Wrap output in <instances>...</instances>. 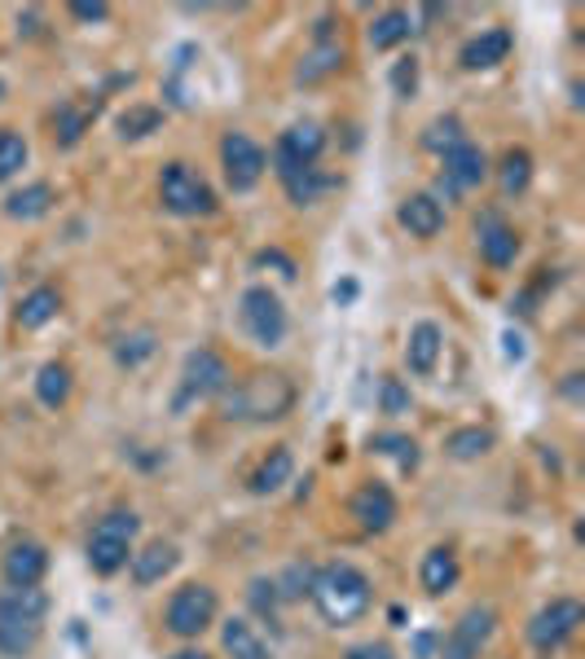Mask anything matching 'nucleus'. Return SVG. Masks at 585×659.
Wrapping results in <instances>:
<instances>
[{
  "instance_id": "obj_19",
  "label": "nucleus",
  "mask_w": 585,
  "mask_h": 659,
  "mask_svg": "<svg viewBox=\"0 0 585 659\" xmlns=\"http://www.w3.org/2000/svg\"><path fill=\"white\" fill-rule=\"evenodd\" d=\"M397 220H401V229L410 233V238H436L440 229H445V203H436L432 194H410V198H401V207H397Z\"/></svg>"
},
{
  "instance_id": "obj_39",
  "label": "nucleus",
  "mask_w": 585,
  "mask_h": 659,
  "mask_svg": "<svg viewBox=\"0 0 585 659\" xmlns=\"http://www.w3.org/2000/svg\"><path fill=\"white\" fill-rule=\"evenodd\" d=\"M277 585V598H305L309 593V585H313V571L309 567H290L282 580H273Z\"/></svg>"
},
{
  "instance_id": "obj_10",
  "label": "nucleus",
  "mask_w": 585,
  "mask_h": 659,
  "mask_svg": "<svg viewBox=\"0 0 585 659\" xmlns=\"http://www.w3.org/2000/svg\"><path fill=\"white\" fill-rule=\"evenodd\" d=\"M220 167H225V181L233 194H251L268 172V154L246 132H225L220 137Z\"/></svg>"
},
{
  "instance_id": "obj_3",
  "label": "nucleus",
  "mask_w": 585,
  "mask_h": 659,
  "mask_svg": "<svg viewBox=\"0 0 585 659\" xmlns=\"http://www.w3.org/2000/svg\"><path fill=\"white\" fill-rule=\"evenodd\" d=\"M45 611H49V598L41 593V585H27V589L10 585L0 593V655H10V659L32 655L41 641Z\"/></svg>"
},
{
  "instance_id": "obj_9",
  "label": "nucleus",
  "mask_w": 585,
  "mask_h": 659,
  "mask_svg": "<svg viewBox=\"0 0 585 659\" xmlns=\"http://www.w3.org/2000/svg\"><path fill=\"white\" fill-rule=\"evenodd\" d=\"M229 361L211 348H194L181 366V396H176V409H185L190 401H211L229 388Z\"/></svg>"
},
{
  "instance_id": "obj_15",
  "label": "nucleus",
  "mask_w": 585,
  "mask_h": 659,
  "mask_svg": "<svg viewBox=\"0 0 585 659\" xmlns=\"http://www.w3.org/2000/svg\"><path fill=\"white\" fill-rule=\"evenodd\" d=\"M475 246H480V259L489 268H511L515 255H519V233L506 224V216L497 211H484L475 220Z\"/></svg>"
},
{
  "instance_id": "obj_46",
  "label": "nucleus",
  "mask_w": 585,
  "mask_h": 659,
  "mask_svg": "<svg viewBox=\"0 0 585 659\" xmlns=\"http://www.w3.org/2000/svg\"><path fill=\"white\" fill-rule=\"evenodd\" d=\"M168 659H211L207 650H176V655H168Z\"/></svg>"
},
{
  "instance_id": "obj_33",
  "label": "nucleus",
  "mask_w": 585,
  "mask_h": 659,
  "mask_svg": "<svg viewBox=\"0 0 585 659\" xmlns=\"http://www.w3.org/2000/svg\"><path fill=\"white\" fill-rule=\"evenodd\" d=\"M32 150H27V137L14 132V128H0V185L14 181L23 167H27Z\"/></svg>"
},
{
  "instance_id": "obj_43",
  "label": "nucleus",
  "mask_w": 585,
  "mask_h": 659,
  "mask_svg": "<svg viewBox=\"0 0 585 659\" xmlns=\"http://www.w3.org/2000/svg\"><path fill=\"white\" fill-rule=\"evenodd\" d=\"M71 19H80V23H106V19H111V5H106V0H76Z\"/></svg>"
},
{
  "instance_id": "obj_26",
  "label": "nucleus",
  "mask_w": 585,
  "mask_h": 659,
  "mask_svg": "<svg viewBox=\"0 0 585 659\" xmlns=\"http://www.w3.org/2000/svg\"><path fill=\"white\" fill-rule=\"evenodd\" d=\"M410 32H414V19H410V10H383V14H375V23H370V49H379V54H388V49H397V45H405L410 41Z\"/></svg>"
},
{
  "instance_id": "obj_16",
  "label": "nucleus",
  "mask_w": 585,
  "mask_h": 659,
  "mask_svg": "<svg viewBox=\"0 0 585 659\" xmlns=\"http://www.w3.org/2000/svg\"><path fill=\"white\" fill-rule=\"evenodd\" d=\"M45 571H49V550H45L41 541H32V536L14 541V545L5 550V558H0V576H5V585H14V589L41 585Z\"/></svg>"
},
{
  "instance_id": "obj_11",
  "label": "nucleus",
  "mask_w": 585,
  "mask_h": 659,
  "mask_svg": "<svg viewBox=\"0 0 585 659\" xmlns=\"http://www.w3.org/2000/svg\"><path fill=\"white\" fill-rule=\"evenodd\" d=\"M581 624H585V606H581L576 598H550V602L528 620V641H532L537 650H554V646H563Z\"/></svg>"
},
{
  "instance_id": "obj_36",
  "label": "nucleus",
  "mask_w": 585,
  "mask_h": 659,
  "mask_svg": "<svg viewBox=\"0 0 585 659\" xmlns=\"http://www.w3.org/2000/svg\"><path fill=\"white\" fill-rule=\"evenodd\" d=\"M154 357V330H133V335H124L119 344H115V361L119 366H141V361H150Z\"/></svg>"
},
{
  "instance_id": "obj_17",
  "label": "nucleus",
  "mask_w": 585,
  "mask_h": 659,
  "mask_svg": "<svg viewBox=\"0 0 585 659\" xmlns=\"http://www.w3.org/2000/svg\"><path fill=\"white\" fill-rule=\"evenodd\" d=\"M511 45H515V36L506 27H489V32H480L462 45L458 62H462V71H493L511 58Z\"/></svg>"
},
{
  "instance_id": "obj_44",
  "label": "nucleus",
  "mask_w": 585,
  "mask_h": 659,
  "mask_svg": "<svg viewBox=\"0 0 585 659\" xmlns=\"http://www.w3.org/2000/svg\"><path fill=\"white\" fill-rule=\"evenodd\" d=\"M331 299H335V303H348V299H357V281H344V286H335V290H331Z\"/></svg>"
},
{
  "instance_id": "obj_27",
  "label": "nucleus",
  "mask_w": 585,
  "mask_h": 659,
  "mask_svg": "<svg viewBox=\"0 0 585 659\" xmlns=\"http://www.w3.org/2000/svg\"><path fill=\"white\" fill-rule=\"evenodd\" d=\"M71 388H76L71 366H62V361L41 366V374H36V401H41L45 409H62V405L71 401Z\"/></svg>"
},
{
  "instance_id": "obj_34",
  "label": "nucleus",
  "mask_w": 585,
  "mask_h": 659,
  "mask_svg": "<svg viewBox=\"0 0 585 659\" xmlns=\"http://www.w3.org/2000/svg\"><path fill=\"white\" fill-rule=\"evenodd\" d=\"M370 449H375L379 458H392L401 471H414V466H418V444H414L410 436H401V431H383V436H375V440H370Z\"/></svg>"
},
{
  "instance_id": "obj_20",
  "label": "nucleus",
  "mask_w": 585,
  "mask_h": 659,
  "mask_svg": "<svg viewBox=\"0 0 585 659\" xmlns=\"http://www.w3.org/2000/svg\"><path fill=\"white\" fill-rule=\"evenodd\" d=\"M440 348H445V335H440V325L436 321H414L410 325V339H405V366L410 374L427 379L440 361Z\"/></svg>"
},
{
  "instance_id": "obj_1",
  "label": "nucleus",
  "mask_w": 585,
  "mask_h": 659,
  "mask_svg": "<svg viewBox=\"0 0 585 659\" xmlns=\"http://www.w3.org/2000/svg\"><path fill=\"white\" fill-rule=\"evenodd\" d=\"M309 598L318 606V615L335 628H348L357 624L370 602H375V589H370V576L353 563H326L313 571V585H309Z\"/></svg>"
},
{
  "instance_id": "obj_8",
  "label": "nucleus",
  "mask_w": 585,
  "mask_h": 659,
  "mask_svg": "<svg viewBox=\"0 0 585 659\" xmlns=\"http://www.w3.org/2000/svg\"><path fill=\"white\" fill-rule=\"evenodd\" d=\"M322 150H326V132H322V124H313V119L290 124V128L277 137V146H273V172H277V181L286 185L290 176H300V172L318 167Z\"/></svg>"
},
{
  "instance_id": "obj_5",
  "label": "nucleus",
  "mask_w": 585,
  "mask_h": 659,
  "mask_svg": "<svg viewBox=\"0 0 585 659\" xmlns=\"http://www.w3.org/2000/svg\"><path fill=\"white\" fill-rule=\"evenodd\" d=\"M159 203H163V211H172V216H181V220H194V216H211V211H216L211 185H207L190 163H181V159L163 163V172H159Z\"/></svg>"
},
{
  "instance_id": "obj_41",
  "label": "nucleus",
  "mask_w": 585,
  "mask_h": 659,
  "mask_svg": "<svg viewBox=\"0 0 585 659\" xmlns=\"http://www.w3.org/2000/svg\"><path fill=\"white\" fill-rule=\"evenodd\" d=\"M255 264H260V268H277V277L296 281V259H290L286 251H277V246H268V251H255Z\"/></svg>"
},
{
  "instance_id": "obj_29",
  "label": "nucleus",
  "mask_w": 585,
  "mask_h": 659,
  "mask_svg": "<svg viewBox=\"0 0 585 659\" xmlns=\"http://www.w3.org/2000/svg\"><path fill=\"white\" fill-rule=\"evenodd\" d=\"M467 141V128H462V119L458 115H440V119H432L427 128H423V150H432V154H449V150H458Z\"/></svg>"
},
{
  "instance_id": "obj_25",
  "label": "nucleus",
  "mask_w": 585,
  "mask_h": 659,
  "mask_svg": "<svg viewBox=\"0 0 585 659\" xmlns=\"http://www.w3.org/2000/svg\"><path fill=\"white\" fill-rule=\"evenodd\" d=\"M340 71H344V45L322 41L318 49H309V54L300 58L296 80H300V84H322V80H331V76H340Z\"/></svg>"
},
{
  "instance_id": "obj_42",
  "label": "nucleus",
  "mask_w": 585,
  "mask_h": 659,
  "mask_svg": "<svg viewBox=\"0 0 585 659\" xmlns=\"http://www.w3.org/2000/svg\"><path fill=\"white\" fill-rule=\"evenodd\" d=\"M251 606H255L260 615H268V620H273V606H277V585H273V580H264V576H255V580H251Z\"/></svg>"
},
{
  "instance_id": "obj_14",
  "label": "nucleus",
  "mask_w": 585,
  "mask_h": 659,
  "mask_svg": "<svg viewBox=\"0 0 585 659\" xmlns=\"http://www.w3.org/2000/svg\"><path fill=\"white\" fill-rule=\"evenodd\" d=\"M348 515L357 519V528H362V532H370V536H383V532L397 523V493H392L388 484L370 479V484H362V488L353 493V501H348Z\"/></svg>"
},
{
  "instance_id": "obj_21",
  "label": "nucleus",
  "mask_w": 585,
  "mask_h": 659,
  "mask_svg": "<svg viewBox=\"0 0 585 659\" xmlns=\"http://www.w3.org/2000/svg\"><path fill=\"white\" fill-rule=\"evenodd\" d=\"M458 576H462V567H458V554H454L449 545H432V550L423 554V567H418V580H423V589H427L432 598H440V593H449V589L458 585Z\"/></svg>"
},
{
  "instance_id": "obj_35",
  "label": "nucleus",
  "mask_w": 585,
  "mask_h": 659,
  "mask_svg": "<svg viewBox=\"0 0 585 659\" xmlns=\"http://www.w3.org/2000/svg\"><path fill=\"white\" fill-rule=\"evenodd\" d=\"M331 185H335L331 176H322L318 167H309V172H300V176L286 181V194H290V203H296V207H313Z\"/></svg>"
},
{
  "instance_id": "obj_32",
  "label": "nucleus",
  "mask_w": 585,
  "mask_h": 659,
  "mask_svg": "<svg viewBox=\"0 0 585 659\" xmlns=\"http://www.w3.org/2000/svg\"><path fill=\"white\" fill-rule=\"evenodd\" d=\"M497 181H502V194H524L528 181H532V154L524 146L506 150L502 154V167H497Z\"/></svg>"
},
{
  "instance_id": "obj_2",
  "label": "nucleus",
  "mask_w": 585,
  "mask_h": 659,
  "mask_svg": "<svg viewBox=\"0 0 585 659\" xmlns=\"http://www.w3.org/2000/svg\"><path fill=\"white\" fill-rule=\"evenodd\" d=\"M296 405V383L277 370H260L251 379H242L238 388L229 383L220 392V414L229 423H282Z\"/></svg>"
},
{
  "instance_id": "obj_45",
  "label": "nucleus",
  "mask_w": 585,
  "mask_h": 659,
  "mask_svg": "<svg viewBox=\"0 0 585 659\" xmlns=\"http://www.w3.org/2000/svg\"><path fill=\"white\" fill-rule=\"evenodd\" d=\"M506 357L524 361V339H519V335H506Z\"/></svg>"
},
{
  "instance_id": "obj_40",
  "label": "nucleus",
  "mask_w": 585,
  "mask_h": 659,
  "mask_svg": "<svg viewBox=\"0 0 585 659\" xmlns=\"http://www.w3.org/2000/svg\"><path fill=\"white\" fill-rule=\"evenodd\" d=\"M379 405H383V414H410V392L397 379H383L379 383Z\"/></svg>"
},
{
  "instance_id": "obj_12",
  "label": "nucleus",
  "mask_w": 585,
  "mask_h": 659,
  "mask_svg": "<svg viewBox=\"0 0 585 659\" xmlns=\"http://www.w3.org/2000/svg\"><path fill=\"white\" fill-rule=\"evenodd\" d=\"M484 181H489V154H484L480 146L462 141L458 150L445 154V172H440L432 198H436V203H440V198H458L462 189H475V185H484Z\"/></svg>"
},
{
  "instance_id": "obj_6",
  "label": "nucleus",
  "mask_w": 585,
  "mask_h": 659,
  "mask_svg": "<svg viewBox=\"0 0 585 659\" xmlns=\"http://www.w3.org/2000/svg\"><path fill=\"white\" fill-rule=\"evenodd\" d=\"M238 316H242V330L251 335L255 348H282L286 330H290L286 303L268 286H246L242 299H238Z\"/></svg>"
},
{
  "instance_id": "obj_7",
  "label": "nucleus",
  "mask_w": 585,
  "mask_h": 659,
  "mask_svg": "<svg viewBox=\"0 0 585 659\" xmlns=\"http://www.w3.org/2000/svg\"><path fill=\"white\" fill-rule=\"evenodd\" d=\"M216 611H220V602H216V589L194 580V585H181V589L168 598L163 624H168V633H172V637H181V641H194L198 633H207V628L216 624Z\"/></svg>"
},
{
  "instance_id": "obj_31",
  "label": "nucleus",
  "mask_w": 585,
  "mask_h": 659,
  "mask_svg": "<svg viewBox=\"0 0 585 659\" xmlns=\"http://www.w3.org/2000/svg\"><path fill=\"white\" fill-rule=\"evenodd\" d=\"M163 119H168V115H163L159 106H128L115 128H119L124 141H146V137H154V132L163 128Z\"/></svg>"
},
{
  "instance_id": "obj_4",
  "label": "nucleus",
  "mask_w": 585,
  "mask_h": 659,
  "mask_svg": "<svg viewBox=\"0 0 585 659\" xmlns=\"http://www.w3.org/2000/svg\"><path fill=\"white\" fill-rule=\"evenodd\" d=\"M141 532V519L133 510H111L106 519H97V528L89 532V545H84V558L97 576H115L128 567L133 558V541Z\"/></svg>"
},
{
  "instance_id": "obj_47",
  "label": "nucleus",
  "mask_w": 585,
  "mask_h": 659,
  "mask_svg": "<svg viewBox=\"0 0 585 659\" xmlns=\"http://www.w3.org/2000/svg\"><path fill=\"white\" fill-rule=\"evenodd\" d=\"M0 102H5V80H0Z\"/></svg>"
},
{
  "instance_id": "obj_24",
  "label": "nucleus",
  "mask_w": 585,
  "mask_h": 659,
  "mask_svg": "<svg viewBox=\"0 0 585 659\" xmlns=\"http://www.w3.org/2000/svg\"><path fill=\"white\" fill-rule=\"evenodd\" d=\"M49 211H54V185L49 181H32V185H23V189H14L5 198V216L10 220H41Z\"/></svg>"
},
{
  "instance_id": "obj_23",
  "label": "nucleus",
  "mask_w": 585,
  "mask_h": 659,
  "mask_svg": "<svg viewBox=\"0 0 585 659\" xmlns=\"http://www.w3.org/2000/svg\"><path fill=\"white\" fill-rule=\"evenodd\" d=\"M58 312H62V294H58L54 286H36V290H27L23 303L14 308V321H19V330H45Z\"/></svg>"
},
{
  "instance_id": "obj_37",
  "label": "nucleus",
  "mask_w": 585,
  "mask_h": 659,
  "mask_svg": "<svg viewBox=\"0 0 585 659\" xmlns=\"http://www.w3.org/2000/svg\"><path fill=\"white\" fill-rule=\"evenodd\" d=\"M84 128H89V115H84V111H76V106H58V115H54V141H58L62 150L80 146Z\"/></svg>"
},
{
  "instance_id": "obj_22",
  "label": "nucleus",
  "mask_w": 585,
  "mask_h": 659,
  "mask_svg": "<svg viewBox=\"0 0 585 659\" xmlns=\"http://www.w3.org/2000/svg\"><path fill=\"white\" fill-rule=\"evenodd\" d=\"M290 475H296V458H290V449L286 444H277V449H268L264 453V462L251 471V493L255 497H273L282 484H290Z\"/></svg>"
},
{
  "instance_id": "obj_30",
  "label": "nucleus",
  "mask_w": 585,
  "mask_h": 659,
  "mask_svg": "<svg viewBox=\"0 0 585 659\" xmlns=\"http://www.w3.org/2000/svg\"><path fill=\"white\" fill-rule=\"evenodd\" d=\"M220 641H225V650H229L233 659H268V646L255 637V628H251L246 620H225Z\"/></svg>"
},
{
  "instance_id": "obj_13",
  "label": "nucleus",
  "mask_w": 585,
  "mask_h": 659,
  "mask_svg": "<svg viewBox=\"0 0 585 659\" xmlns=\"http://www.w3.org/2000/svg\"><path fill=\"white\" fill-rule=\"evenodd\" d=\"M493 628H497V611L493 606H467L462 620L454 624L449 641L440 646V659H480V650L489 646Z\"/></svg>"
},
{
  "instance_id": "obj_38",
  "label": "nucleus",
  "mask_w": 585,
  "mask_h": 659,
  "mask_svg": "<svg viewBox=\"0 0 585 659\" xmlns=\"http://www.w3.org/2000/svg\"><path fill=\"white\" fill-rule=\"evenodd\" d=\"M392 89H397V97H405V102L418 93V58H414V54L392 67Z\"/></svg>"
},
{
  "instance_id": "obj_28",
  "label": "nucleus",
  "mask_w": 585,
  "mask_h": 659,
  "mask_svg": "<svg viewBox=\"0 0 585 659\" xmlns=\"http://www.w3.org/2000/svg\"><path fill=\"white\" fill-rule=\"evenodd\" d=\"M493 444H497V436L489 427H458V431L445 436V453L454 462H480V458L493 453Z\"/></svg>"
},
{
  "instance_id": "obj_18",
  "label": "nucleus",
  "mask_w": 585,
  "mask_h": 659,
  "mask_svg": "<svg viewBox=\"0 0 585 659\" xmlns=\"http://www.w3.org/2000/svg\"><path fill=\"white\" fill-rule=\"evenodd\" d=\"M176 563H181V550H176L172 541H150V545L133 550L128 571H133V585L150 589V585H159L163 576H172V571H176Z\"/></svg>"
}]
</instances>
